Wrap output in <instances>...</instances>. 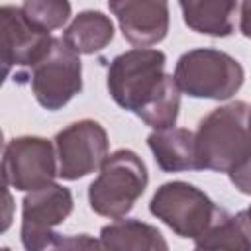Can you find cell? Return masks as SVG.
<instances>
[{
    "mask_svg": "<svg viewBox=\"0 0 251 251\" xmlns=\"http://www.w3.org/2000/svg\"><path fill=\"white\" fill-rule=\"evenodd\" d=\"M249 106L241 100L212 110L200 120L194 133L198 171L229 173L251 155V137L247 129Z\"/></svg>",
    "mask_w": 251,
    "mask_h": 251,
    "instance_id": "1",
    "label": "cell"
},
{
    "mask_svg": "<svg viewBox=\"0 0 251 251\" xmlns=\"http://www.w3.org/2000/svg\"><path fill=\"white\" fill-rule=\"evenodd\" d=\"M147 167L131 149H118L106 157L98 176L88 186L90 210L98 216L124 218L147 188Z\"/></svg>",
    "mask_w": 251,
    "mask_h": 251,
    "instance_id": "2",
    "label": "cell"
},
{
    "mask_svg": "<svg viewBox=\"0 0 251 251\" xmlns=\"http://www.w3.org/2000/svg\"><path fill=\"white\" fill-rule=\"evenodd\" d=\"M165 53L151 47H135L114 57L108 67V92L114 102L133 114L143 110L165 82Z\"/></svg>",
    "mask_w": 251,
    "mask_h": 251,
    "instance_id": "3",
    "label": "cell"
},
{
    "mask_svg": "<svg viewBox=\"0 0 251 251\" xmlns=\"http://www.w3.org/2000/svg\"><path fill=\"white\" fill-rule=\"evenodd\" d=\"M173 76L180 92L192 98L227 100L241 88L245 73L231 55L210 47H198L180 55Z\"/></svg>",
    "mask_w": 251,
    "mask_h": 251,
    "instance_id": "4",
    "label": "cell"
},
{
    "mask_svg": "<svg viewBox=\"0 0 251 251\" xmlns=\"http://www.w3.org/2000/svg\"><path fill=\"white\" fill-rule=\"evenodd\" d=\"M149 210L184 239H196L206 233L224 212L204 190L184 180L161 184L149 202Z\"/></svg>",
    "mask_w": 251,
    "mask_h": 251,
    "instance_id": "5",
    "label": "cell"
},
{
    "mask_svg": "<svg viewBox=\"0 0 251 251\" xmlns=\"http://www.w3.org/2000/svg\"><path fill=\"white\" fill-rule=\"evenodd\" d=\"M29 86L37 104L49 112L61 110L82 90V63L65 39L53 37L49 51L29 69Z\"/></svg>",
    "mask_w": 251,
    "mask_h": 251,
    "instance_id": "6",
    "label": "cell"
},
{
    "mask_svg": "<svg viewBox=\"0 0 251 251\" xmlns=\"http://www.w3.org/2000/svg\"><path fill=\"white\" fill-rule=\"evenodd\" d=\"M53 143L39 135H20L6 143L2 155L4 184L29 192L51 184L59 175Z\"/></svg>",
    "mask_w": 251,
    "mask_h": 251,
    "instance_id": "7",
    "label": "cell"
},
{
    "mask_svg": "<svg viewBox=\"0 0 251 251\" xmlns=\"http://www.w3.org/2000/svg\"><path fill=\"white\" fill-rule=\"evenodd\" d=\"M73 212V194L61 184H45L29 190L22 200V243L27 251L55 247L59 233L53 229Z\"/></svg>",
    "mask_w": 251,
    "mask_h": 251,
    "instance_id": "8",
    "label": "cell"
},
{
    "mask_svg": "<svg viewBox=\"0 0 251 251\" xmlns=\"http://www.w3.org/2000/svg\"><path fill=\"white\" fill-rule=\"evenodd\" d=\"M55 151L59 176L63 180H78L106 161L108 133L100 122L84 118L69 124L55 135Z\"/></svg>",
    "mask_w": 251,
    "mask_h": 251,
    "instance_id": "9",
    "label": "cell"
},
{
    "mask_svg": "<svg viewBox=\"0 0 251 251\" xmlns=\"http://www.w3.org/2000/svg\"><path fill=\"white\" fill-rule=\"evenodd\" d=\"M0 51L4 76L16 69H31L51 47V31L35 25L22 8L2 6L0 10Z\"/></svg>",
    "mask_w": 251,
    "mask_h": 251,
    "instance_id": "10",
    "label": "cell"
},
{
    "mask_svg": "<svg viewBox=\"0 0 251 251\" xmlns=\"http://www.w3.org/2000/svg\"><path fill=\"white\" fill-rule=\"evenodd\" d=\"M122 35L135 47L161 43L169 31L167 0H108Z\"/></svg>",
    "mask_w": 251,
    "mask_h": 251,
    "instance_id": "11",
    "label": "cell"
},
{
    "mask_svg": "<svg viewBox=\"0 0 251 251\" xmlns=\"http://www.w3.org/2000/svg\"><path fill=\"white\" fill-rule=\"evenodd\" d=\"M147 145L165 173L198 171L194 133L184 127L155 129L147 137Z\"/></svg>",
    "mask_w": 251,
    "mask_h": 251,
    "instance_id": "12",
    "label": "cell"
},
{
    "mask_svg": "<svg viewBox=\"0 0 251 251\" xmlns=\"http://www.w3.org/2000/svg\"><path fill=\"white\" fill-rule=\"evenodd\" d=\"M184 24L202 35L227 37L235 29L237 0H178Z\"/></svg>",
    "mask_w": 251,
    "mask_h": 251,
    "instance_id": "13",
    "label": "cell"
},
{
    "mask_svg": "<svg viewBox=\"0 0 251 251\" xmlns=\"http://www.w3.org/2000/svg\"><path fill=\"white\" fill-rule=\"evenodd\" d=\"M100 243L112 251H167L169 245L161 231L139 220H116L102 227Z\"/></svg>",
    "mask_w": 251,
    "mask_h": 251,
    "instance_id": "14",
    "label": "cell"
},
{
    "mask_svg": "<svg viewBox=\"0 0 251 251\" xmlns=\"http://www.w3.org/2000/svg\"><path fill=\"white\" fill-rule=\"evenodd\" d=\"M63 39L78 55H92L102 51L114 39V24L98 10H84L69 24Z\"/></svg>",
    "mask_w": 251,
    "mask_h": 251,
    "instance_id": "15",
    "label": "cell"
},
{
    "mask_svg": "<svg viewBox=\"0 0 251 251\" xmlns=\"http://www.w3.org/2000/svg\"><path fill=\"white\" fill-rule=\"evenodd\" d=\"M196 249H231V251H247L251 249V218L245 212H237L235 216L226 210L212 224V227L194 239Z\"/></svg>",
    "mask_w": 251,
    "mask_h": 251,
    "instance_id": "16",
    "label": "cell"
},
{
    "mask_svg": "<svg viewBox=\"0 0 251 251\" xmlns=\"http://www.w3.org/2000/svg\"><path fill=\"white\" fill-rule=\"evenodd\" d=\"M178 108H180V88H178L175 76L167 75L165 82H163L161 90L155 94V98L143 110H139L135 116L141 118L153 129H165V127H173L176 124Z\"/></svg>",
    "mask_w": 251,
    "mask_h": 251,
    "instance_id": "17",
    "label": "cell"
},
{
    "mask_svg": "<svg viewBox=\"0 0 251 251\" xmlns=\"http://www.w3.org/2000/svg\"><path fill=\"white\" fill-rule=\"evenodd\" d=\"M24 14L45 31L59 29L67 24L71 16L69 0H24Z\"/></svg>",
    "mask_w": 251,
    "mask_h": 251,
    "instance_id": "18",
    "label": "cell"
},
{
    "mask_svg": "<svg viewBox=\"0 0 251 251\" xmlns=\"http://www.w3.org/2000/svg\"><path fill=\"white\" fill-rule=\"evenodd\" d=\"M227 175H229L231 184H233L241 194L251 196V155H249L247 159H243L239 165H235Z\"/></svg>",
    "mask_w": 251,
    "mask_h": 251,
    "instance_id": "19",
    "label": "cell"
},
{
    "mask_svg": "<svg viewBox=\"0 0 251 251\" xmlns=\"http://www.w3.org/2000/svg\"><path fill=\"white\" fill-rule=\"evenodd\" d=\"M239 31L251 39V0H241L239 8Z\"/></svg>",
    "mask_w": 251,
    "mask_h": 251,
    "instance_id": "20",
    "label": "cell"
},
{
    "mask_svg": "<svg viewBox=\"0 0 251 251\" xmlns=\"http://www.w3.org/2000/svg\"><path fill=\"white\" fill-rule=\"evenodd\" d=\"M247 129H249V137H251V108H249V116H247Z\"/></svg>",
    "mask_w": 251,
    "mask_h": 251,
    "instance_id": "21",
    "label": "cell"
},
{
    "mask_svg": "<svg viewBox=\"0 0 251 251\" xmlns=\"http://www.w3.org/2000/svg\"><path fill=\"white\" fill-rule=\"evenodd\" d=\"M247 214H249V218H251V206H249V208H247Z\"/></svg>",
    "mask_w": 251,
    "mask_h": 251,
    "instance_id": "22",
    "label": "cell"
}]
</instances>
